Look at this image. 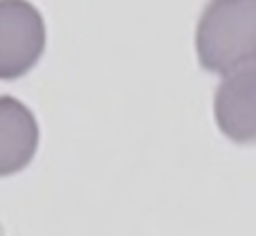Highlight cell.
<instances>
[{
	"mask_svg": "<svg viewBox=\"0 0 256 236\" xmlns=\"http://www.w3.org/2000/svg\"><path fill=\"white\" fill-rule=\"evenodd\" d=\"M38 148V124L14 97H0V178L22 171Z\"/></svg>",
	"mask_w": 256,
	"mask_h": 236,
	"instance_id": "cell-4",
	"label": "cell"
},
{
	"mask_svg": "<svg viewBox=\"0 0 256 236\" xmlns=\"http://www.w3.org/2000/svg\"><path fill=\"white\" fill-rule=\"evenodd\" d=\"M45 22L27 0H0V79H18L45 52Z\"/></svg>",
	"mask_w": 256,
	"mask_h": 236,
	"instance_id": "cell-2",
	"label": "cell"
},
{
	"mask_svg": "<svg viewBox=\"0 0 256 236\" xmlns=\"http://www.w3.org/2000/svg\"><path fill=\"white\" fill-rule=\"evenodd\" d=\"M196 54L214 74L256 61V0H209L196 27Z\"/></svg>",
	"mask_w": 256,
	"mask_h": 236,
	"instance_id": "cell-1",
	"label": "cell"
},
{
	"mask_svg": "<svg viewBox=\"0 0 256 236\" xmlns=\"http://www.w3.org/2000/svg\"><path fill=\"white\" fill-rule=\"evenodd\" d=\"M214 117L227 140L256 144V61L222 74L214 94Z\"/></svg>",
	"mask_w": 256,
	"mask_h": 236,
	"instance_id": "cell-3",
	"label": "cell"
}]
</instances>
